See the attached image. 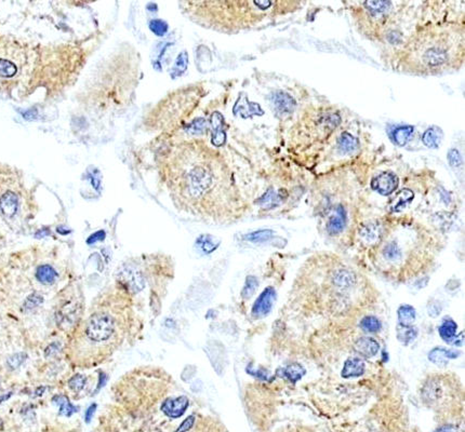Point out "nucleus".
<instances>
[{
  "label": "nucleus",
  "instance_id": "1",
  "mask_svg": "<svg viewBox=\"0 0 465 432\" xmlns=\"http://www.w3.org/2000/svg\"><path fill=\"white\" fill-rule=\"evenodd\" d=\"M116 330L114 318L106 313L93 314L86 323L85 335L93 342L108 340Z\"/></svg>",
  "mask_w": 465,
  "mask_h": 432
},
{
  "label": "nucleus",
  "instance_id": "2",
  "mask_svg": "<svg viewBox=\"0 0 465 432\" xmlns=\"http://www.w3.org/2000/svg\"><path fill=\"white\" fill-rule=\"evenodd\" d=\"M276 299V292L274 287L268 286L264 290L261 295L255 300L254 305L252 307V316L254 318H263L267 316L274 305V301Z\"/></svg>",
  "mask_w": 465,
  "mask_h": 432
},
{
  "label": "nucleus",
  "instance_id": "3",
  "mask_svg": "<svg viewBox=\"0 0 465 432\" xmlns=\"http://www.w3.org/2000/svg\"><path fill=\"white\" fill-rule=\"evenodd\" d=\"M188 407V399L185 396H181L175 399H168L160 406V411L167 417L178 419L185 414Z\"/></svg>",
  "mask_w": 465,
  "mask_h": 432
},
{
  "label": "nucleus",
  "instance_id": "4",
  "mask_svg": "<svg viewBox=\"0 0 465 432\" xmlns=\"http://www.w3.org/2000/svg\"><path fill=\"white\" fill-rule=\"evenodd\" d=\"M398 178L395 174L385 172L375 177L371 182V187L382 196H390L398 187Z\"/></svg>",
  "mask_w": 465,
  "mask_h": 432
},
{
  "label": "nucleus",
  "instance_id": "5",
  "mask_svg": "<svg viewBox=\"0 0 465 432\" xmlns=\"http://www.w3.org/2000/svg\"><path fill=\"white\" fill-rule=\"evenodd\" d=\"M273 104L276 111L282 115L291 114L295 107V101L291 95L287 94L283 91H277L272 97Z\"/></svg>",
  "mask_w": 465,
  "mask_h": 432
},
{
  "label": "nucleus",
  "instance_id": "6",
  "mask_svg": "<svg viewBox=\"0 0 465 432\" xmlns=\"http://www.w3.org/2000/svg\"><path fill=\"white\" fill-rule=\"evenodd\" d=\"M346 225V212L344 210L342 205L336 206V209L332 213L331 218L328 222V231L331 235H338L343 229L345 228Z\"/></svg>",
  "mask_w": 465,
  "mask_h": 432
},
{
  "label": "nucleus",
  "instance_id": "7",
  "mask_svg": "<svg viewBox=\"0 0 465 432\" xmlns=\"http://www.w3.org/2000/svg\"><path fill=\"white\" fill-rule=\"evenodd\" d=\"M459 356H460V353L458 350L437 347L435 349L431 350V353L429 354V360L432 363H434L438 366H444V365H447L448 360L456 359Z\"/></svg>",
  "mask_w": 465,
  "mask_h": 432
},
{
  "label": "nucleus",
  "instance_id": "8",
  "mask_svg": "<svg viewBox=\"0 0 465 432\" xmlns=\"http://www.w3.org/2000/svg\"><path fill=\"white\" fill-rule=\"evenodd\" d=\"M366 364L362 359L359 358H350L344 363L342 376L344 378H354L359 377L365 374Z\"/></svg>",
  "mask_w": 465,
  "mask_h": 432
},
{
  "label": "nucleus",
  "instance_id": "9",
  "mask_svg": "<svg viewBox=\"0 0 465 432\" xmlns=\"http://www.w3.org/2000/svg\"><path fill=\"white\" fill-rule=\"evenodd\" d=\"M212 144L216 147L222 146L226 140L225 131L223 129V116L220 113H213L211 116Z\"/></svg>",
  "mask_w": 465,
  "mask_h": 432
},
{
  "label": "nucleus",
  "instance_id": "10",
  "mask_svg": "<svg viewBox=\"0 0 465 432\" xmlns=\"http://www.w3.org/2000/svg\"><path fill=\"white\" fill-rule=\"evenodd\" d=\"M355 349L362 356L366 358H372L379 353L380 345L374 338L360 337L355 342Z\"/></svg>",
  "mask_w": 465,
  "mask_h": 432
},
{
  "label": "nucleus",
  "instance_id": "11",
  "mask_svg": "<svg viewBox=\"0 0 465 432\" xmlns=\"http://www.w3.org/2000/svg\"><path fill=\"white\" fill-rule=\"evenodd\" d=\"M18 197L15 194L11 193V191H8V193H6L2 197V199H0V212H2L6 218H13L18 212Z\"/></svg>",
  "mask_w": 465,
  "mask_h": 432
},
{
  "label": "nucleus",
  "instance_id": "12",
  "mask_svg": "<svg viewBox=\"0 0 465 432\" xmlns=\"http://www.w3.org/2000/svg\"><path fill=\"white\" fill-rule=\"evenodd\" d=\"M413 134V126L411 125H400L395 127L391 133L392 141L394 142L398 146H405L410 140L411 135Z\"/></svg>",
  "mask_w": 465,
  "mask_h": 432
},
{
  "label": "nucleus",
  "instance_id": "13",
  "mask_svg": "<svg viewBox=\"0 0 465 432\" xmlns=\"http://www.w3.org/2000/svg\"><path fill=\"white\" fill-rule=\"evenodd\" d=\"M36 278L40 283L45 285H51L58 278V273L50 265L39 266L36 270Z\"/></svg>",
  "mask_w": 465,
  "mask_h": 432
},
{
  "label": "nucleus",
  "instance_id": "14",
  "mask_svg": "<svg viewBox=\"0 0 465 432\" xmlns=\"http://www.w3.org/2000/svg\"><path fill=\"white\" fill-rule=\"evenodd\" d=\"M456 330H458V324L452 319H446L439 326V335L444 341L452 343L456 337Z\"/></svg>",
  "mask_w": 465,
  "mask_h": 432
},
{
  "label": "nucleus",
  "instance_id": "15",
  "mask_svg": "<svg viewBox=\"0 0 465 432\" xmlns=\"http://www.w3.org/2000/svg\"><path fill=\"white\" fill-rule=\"evenodd\" d=\"M399 325L411 326L416 319L415 308L411 305H402L397 310Z\"/></svg>",
  "mask_w": 465,
  "mask_h": 432
},
{
  "label": "nucleus",
  "instance_id": "16",
  "mask_svg": "<svg viewBox=\"0 0 465 432\" xmlns=\"http://www.w3.org/2000/svg\"><path fill=\"white\" fill-rule=\"evenodd\" d=\"M122 275L125 282L129 285L134 292H138L143 289L144 280L141 274L138 273V271H135L133 269H126L123 271Z\"/></svg>",
  "mask_w": 465,
  "mask_h": 432
},
{
  "label": "nucleus",
  "instance_id": "17",
  "mask_svg": "<svg viewBox=\"0 0 465 432\" xmlns=\"http://www.w3.org/2000/svg\"><path fill=\"white\" fill-rule=\"evenodd\" d=\"M443 133L437 127H430L422 135L423 144L429 148H437L442 142Z\"/></svg>",
  "mask_w": 465,
  "mask_h": 432
},
{
  "label": "nucleus",
  "instance_id": "18",
  "mask_svg": "<svg viewBox=\"0 0 465 432\" xmlns=\"http://www.w3.org/2000/svg\"><path fill=\"white\" fill-rule=\"evenodd\" d=\"M362 237L368 243H375L378 242L381 235H382V230L381 226L379 224H369V225H366L363 230H362Z\"/></svg>",
  "mask_w": 465,
  "mask_h": 432
},
{
  "label": "nucleus",
  "instance_id": "19",
  "mask_svg": "<svg viewBox=\"0 0 465 432\" xmlns=\"http://www.w3.org/2000/svg\"><path fill=\"white\" fill-rule=\"evenodd\" d=\"M416 336H418V331L414 327L399 325L397 329V338L404 345L411 343L416 338Z\"/></svg>",
  "mask_w": 465,
  "mask_h": 432
},
{
  "label": "nucleus",
  "instance_id": "20",
  "mask_svg": "<svg viewBox=\"0 0 465 432\" xmlns=\"http://www.w3.org/2000/svg\"><path fill=\"white\" fill-rule=\"evenodd\" d=\"M53 403L57 404L60 407V414L70 417L77 409L69 402V400L65 396H55L53 398Z\"/></svg>",
  "mask_w": 465,
  "mask_h": 432
},
{
  "label": "nucleus",
  "instance_id": "21",
  "mask_svg": "<svg viewBox=\"0 0 465 432\" xmlns=\"http://www.w3.org/2000/svg\"><path fill=\"white\" fill-rule=\"evenodd\" d=\"M305 369L300 364H291L283 370V374L285 377L293 383L300 380L304 376V374H305Z\"/></svg>",
  "mask_w": 465,
  "mask_h": 432
},
{
  "label": "nucleus",
  "instance_id": "22",
  "mask_svg": "<svg viewBox=\"0 0 465 432\" xmlns=\"http://www.w3.org/2000/svg\"><path fill=\"white\" fill-rule=\"evenodd\" d=\"M282 193H275L274 190H268L267 193L260 199L259 203L262 206L266 207V209H272V207H275L282 202Z\"/></svg>",
  "mask_w": 465,
  "mask_h": 432
},
{
  "label": "nucleus",
  "instance_id": "23",
  "mask_svg": "<svg viewBox=\"0 0 465 432\" xmlns=\"http://www.w3.org/2000/svg\"><path fill=\"white\" fill-rule=\"evenodd\" d=\"M339 146H340V149L344 151V153H352V151H354L357 148L358 143H357V140L353 137V135L344 132L340 137Z\"/></svg>",
  "mask_w": 465,
  "mask_h": 432
},
{
  "label": "nucleus",
  "instance_id": "24",
  "mask_svg": "<svg viewBox=\"0 0 465 432\" xmlns=\"http://www.w3.org/2000/svg\"><path fill=\"white\" fill-rule=\"evenodd\" d=\"M187 59H188V55H187V53L185 51H183V52H181L179 54V57H178V59H176L174 65L172 67V70H171V77L172 78H176V77L181 76L184 73V71L186 70Z\"/></svg>",
  "mask_w": 465,
  "mask_h": 432
},
{
  "label": "nucleus",
  "instance_id": "25",
  "mask_svg": "<svg viewBox=\"0 0 465 432\" xmlns=\"http://www.w3.org/2000/svg\"><path fill=\"white\" fill-rule=\"evenodd\" d=\"M360 326H362V329L365 332L376 333L381 330L382 324L378 318H375L373 316H367L362 320V322H360Z\"/></svg>",
  "mask_w": 465,
  "mask_h": 432
},
{
  "label": "nucleus",
  "instance_id": "26",
  "mask_svg": "<svg viewBox=\"0 0 465 432\" xmlns=\"http://www.w3.org/2000/svg\"><path fill=\"white\" fill-rule=\"evenodd\" d=\"M273 231L268 229H263V230H258L254 231V233H251L249 235H247L245 239L247 241H250L252 243H263V242H267L268 240L273 237Z\"/></svg>",
  "mask_w": 465,
  "mask_h": 432
},
{
  "label": "nucleus",
  "instance_id": "27",
  "mask_svg": "<svg viewBox=\"0 0 465 432\" xmlns=\"http://www.w3.org/2000/svg\"><path fill=\"white\" fill-rule=\"evenodd\" d=\"M197 245L204 253L209 254L213 252L219 244L214 241V239L211 236H202L197 240Z\"/></svg>",
  "mask_w": 465,
  "mask_h": 432
},
{
  "label": "nucleus",
  "instance_id": "28",
  "mask_svg": "<svg viewBox=\"0 0 465 432\" xmlns=\"http://www.w3.org/2000/svg\"><path fill=\"white\" fill-rule=\"evenodd\" d=\"M259 286V281L258 279L253 276H248L245 282V286L242 291V296L244 298H250L251 296L255 293L256 289Z\"/></svg>",
  "mask_w": 465,
  "mask_h": 432
},
{
  "label": "nucleus",
  "instance_id": "29",
  "mask_svg": "<svg viewBox=\"0 0 465 432\" xmlns=\"http://www.w3.org/2000/svg\"><path fill=\"white\" fill-rule=\"evenodd\" d=\"M43 301H44V298L42 297V295H39L37 293H33L28 296L25 303H24V308H25V310L27 311H31L42 305Z\"/></svg>",
  "mask_w": 465,
  "mask_h": 432
},
{
  "label": "nucleus",
  "instance_id": "30",
  "mask_svg": "<svg viewBox=\"0 0 465 432\" xmlns=\"http://www.w3.org/2000/svg\"><path fill=\"white\" fill-rule=\"evenodd\" d=\"M86 381H87V378H86V376L84 375H80V374H77L75 376H73V377H71L68 381V386L69 388L75 391V393H79V391H82L86 385Z\"/></svg>",
  "mask_w": 465,
  "mask_h": 432
},
{
  "label": "nucleus",
  "instance_id": "31",
  "mask_svg": "<svg viewBox=\"0 0 465 432\" xmlns=\"http://www.w3.org/2000/svg\"><path fill=\"white\" fill-rule=\"evenodd\" d=\"M149 28L156 36H164L168 31V24L162 20H153L149 23Z\"/></svg>",
  "mask_w": 465,
  "mask_h": 432
},
{
  "label": "nucleus",
  "instance_id": "32",
  "mask_svg": "<svg viewBox=\"0 0 465 432\" xmlns=\"http://www.w3.org/2000/svg\"><path fill=\"white\" fill-rule=\"evenodd\" d=\"M26 359H27L26 354H23V353L15 354L8 359V361H7L8 367H9L10 370L18 369V367H20L24 362H25Z\"/></svg>",
  "mask_w": 465,
  "mask_h": 432
},
{
  "label": "nucleus",
  "instance_id": "33",
  "mask_svg": "<svg viewBox=\"0 0 465 432\" xmlns=\"http://www.w3.org/2000/svg\"><path fill=\"white\" fill-rule=\"evenodd\" d=\"M383 255H384V257H385L388 261H396L399 257V255H400L398 245L395 242L388 244L385 246V249H384V251H383Z\"/></svg>",
  "mask_w": 465,
  "mask_h": 432
},
{
  "label": "nucleus",
  "instance_id": "34",
  "mask_svg": "<svg viewBox=\"0 0 465 432\" xmlns=\"http://www.w3.org/2000/svg\"><path fill=\"white\" fill-rule=\"evenodd\" d=\"M335 282L336 284H339L343 287L350 286L351 284L354 283V276L348 273V271H341V273L335 277Z\"/></svg>",
  "mask_w": 465,
  "mask_h": 432
},
{
  "label": "nucleus",
  "instance_id": "35",
  "mask_svg": "<svg viewBox=\"0 0 465 432\" xmlns=\"http://www.w3.org/2000/svg\"><path fill=\"white\" fill-rule=\"evenodd\" d=\"M413 198V193L410 190H408V189H404L400 191V193L397 195L396 197V203L394 205V207H396V209H398V207H400L402 205L406 204L408 201H411V199Z\"/></svg>",
  "mask_w": 465,
  "mask_h": 432
},
{
  "label": "nucleus",
  "instance_id": "36",
  "mask_svg": "<svg viewBox=\"0 0 465 432\" xmlns=\"http://www.w3.org/2000/svg\"><path fill=\"white\" fill-rule=\"evenodd\" d=\"M206 129V121L205 119H197L194 122H191L187 126V131L191 134H198V133H203Z\"/></svg>",
  "mask_w": 465,
  "mask_h": 432
},
{
  "label": "nucleus",
  "instance_id": "37",
  "mask_svg": "<svg viewBox=\"0 0 465 432\" xmlns=\"http://www.w3.org/2000/svg\"><path fill=\"white\" fill-rule=\"evenodd\" d=\"M448 161L449 163H450L451 166H460L461 163H462V159H461V155L460 153L456 149H451V150H449V153H448Z\"/></svg>",
  "mask_w": 465,
  "mask_h": 432
},
{
  "label": "nucleus",
  "instance_id": "38",
  "mask_svg": "<svg viewBox=\"0 0 465 432\" xmlns=\"http://www.w3.org/2000/svg\"><path fill=\"white\" fill-rule=\"evenodd\" d=\"M442 310H443V307L442 305H440V303L437 300H433L432 303L429 304V306H428V313L430 317H433V318L438 317L440 313H442Z\"/></svg>",
  "mask_w": 465,
  "mask_h": 432
},
{
  "label": "nucleus",
  "instance_id": "39",
  "mask_svg": "<svg viewBox=\"0 0 465 432\" xmlns=\"http://www.w3.org/2000/svg\"><path fill=\"white\" fill-rule=\"evenodd\" d=\"M104 238H105V233H104L103 230H101V231H98V233H95V234L91 235L89 238H88L87 243L88 244H93V243L98 242V241H102V240H104Z\"/></svg>",
  "mask_w": 465,
  "mask_h": 432
},
{
  "label": "nucleus",
  "instance_id": "40",
  "mask_svg": "<svg viewBox=\"0 0 465 432\" xmlns=\"http://www.w3.org/2000/svg\"><path fill=\"white\" fill-rule=\"evenodd\" d=\"M95 410H97V404H92L89 406V409L86 412V421L90 422V420L93 417V414L95 413Z\"/></svg>",
  "mask_w": 465,
  "mask_h": 432
},
{
  "label": "nucleus",
  "instance_id": "41",
  "mask_svg": "<svg viewBox=\"0 0 465 432\" xmlns=\"http://www.w3.org/2000/svg\"><path fill=\"white\" fill-rule=\"evenodd\" d=\"M439 193H440V197H442V199L444 200V201H445L446 203L450 202L451 197H450V194H449L447 190H445V189H440V190H439Z\"/></svg>",
  "mask_w": 465,
  "mask_h": 432
},
{
  "label": "nucleus",
  "instance_id": "42",
  "mask_svg": "<svg viewBox=\"0 0 465 432\" xmlns=\"http://www.w3.org/2000/svg\"><path fill=\"white\" fill-rule=\"evenodd\" d=\"M106 378H107V377H106V376L104 375V374H101V375H100V380H99V382H100V383H99V386H98V389H99V388H101V387L104 385V383H105V381H106Z\"/></svg>",
  "mask_w": 465,
  "mask_h": 432
},
{
  "label": "nucleus",
  "instance_id": "43",
  "mask_svg": "<svg viewBox=\"0 0 465 432\" xmlns=\"http://www.w3.org/2000/svg\"><path fill=\"white\" fill-rule=\"evenodd\" d=\"M282 432H316V431L307 430V429H298V430L292 429V430H286V431H282Z\"/></svg>",
  "mask_w": 465,
  "mask_h": 432
},
{
  "label": "nucleus",
  "instance_id": "44",
  "mask_svg": "<svg viewBox=\"0 0 465 432\" xmlns=\"http://www.w3.org/2000/svg\"><path fill=\"white\" fill-rule=\"evenodd\" d=\"M2 425H3V421H2V419H0V428H2Z\"/></svg>",
  "mask_w": 465,
  "mask_h": 432
}]
</instances>
